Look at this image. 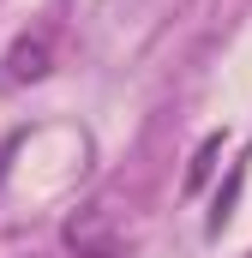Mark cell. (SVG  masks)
<instances>
[{"label": "cell", "instance_id": "1", "mask_svg": "<svg viewBox=\"0 0 252 258\" xmlns=\"http://www.w3.org/2000/svg\"><path fill=\"white\" fill-rule=\"evenodd\" d=\"M66 240L78 246V252H90V258H108L114 246H120V222H114V204H84L72 222H66Z\"/></svg>", "mask_w": 252, "mask_h": 258}, {"label": "cell", "instance_id": "2", "mask_svg": "<svg viewBox=\"0 0 252 258\" xmlns=\"http://www.w3.org/2000/svg\"><path fill=\"white\" fill-rule=\"evenodd\" d=\"M48 72V36H18L12 48H6V78L12 84H30V78H42Z\"/></svg>", "mask_w": 252, "mask_h": 258}, {"label": "cell", "instance_id": "3", "mask_svg": "<svg viewBox=\"0 0 252 258\" xmlns=\"http://www.w3.org/2000/svg\"><path fill=\"white\" fill-rule=\"evenodd\" d=\"M216 144L222 138H204V150H198V162H192V174H186V186H198L204 174H210V156H216Z\"/></svg>", "mask_w": 252, "mask_h": 258}]
</instances>
